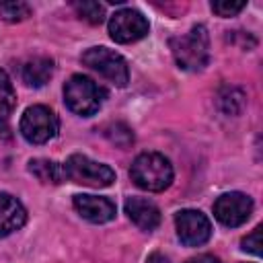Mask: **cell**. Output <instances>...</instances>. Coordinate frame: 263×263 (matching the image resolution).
<instances>
[{
  "label": "cell",
  "mask_w": 263,
  "mask_h": 263,
  "mask_svg": "<svg viewBox=\"0 0 263 263\" xmlns=\"http://www.w3.org/2000/svg\"><path fill=\"white\" fill-rule=\"evenodd\" d=\"M168 45L177 66L187 72H199L210 62V35L203 25H193L189 33L173 37Z\"/></svg>",
  "instance_id": "cell-1"
},
{
  "label": "cell",
  "mask_w": 263,
  "mask_h": 263,
  "mask_svg": "<svg viewBox=\"0 0 263 263\" xmlns=\"http://www.w3.org/2000/svg\"><path fill=\"white\" fill-rule=\"evenodd\" d=\"M132 181L144 191H164L173 183V164L166 156L158 152H144L140 154L129 168Z\"/></svg>",
  "instance_id": "cell-2"
},
{
  "label": "cell",
  "mask_w": 263,
  "mask_h": 263,
  "mask_svg": "<svg viewBox=\"0 0 263 263\" xmlns=\"http://www.w3.org/2000/svg\"><path fill=\"white\" fill-rule=\"evenodd\" d=\"M105 97H107L105 88L99 86L92 78L82 76V74H74L64 84V101L68 109L82 117L95 115L101 109Z\"/></svg>",
  "instance_id": "cell-3"
},
{
  "label": "cell",
  "mask_w": 263,
  "mask_h": 263,
  "mask_svg": "<svg viewBox=\"0 0 263 263\" xmlns=\"http://www.w3.org/2000/svg\"><path fill=\"white\" fill-rule=\"evenodd\" d=\"M66 179L86 187H109L115 181V171L109 164L97 162L84 154H72L64 162Z\"/></svg>",
  "instance_id": "cell-4"
},
{
  "label": "cell",
  "mask_w": 263,
  "mask_h": 263,
  "mask_svg": "<svg viewBox=\"0 0 263 263\" xmlns=\"http://www.w3.org/2000/svg\"><path fill=\"white\" fill-rule=\"evenodd\" d=\"M82 64L88 66L90 70L99 72L103 78L113 82L115 86H125L129 80V68L123 55L109 47H90L82 53Z\"/></svg>",
  "instance_id": "cell-5"
},
{
  "label": "cell",
  "mask_w": 263,
  "mask_h": 263,
  "mask_svg": "<svg viewBox=\"0 0 263 263\" xmlns=\"http://www.w3.org/2000/svg\"><path fill=\"white\" fill-rule=\"evenodd\" d=\"M21 134L31 144H45L51 138H55L60 129L58 115L45 107V105H33L29 107L21 117Z\"/></svg>",
  "instance_id": "cell-6"
},
{
  "label": "cell",
  "mask_w": 263,
  "mask_h": 263,
  "mask_svg": "<svg viewBox=\"0 0 263 263\" xmlns=\"http://www.w3.org/2000/svg\"><path fill=\"white\" fill-rule=\"evenodd\" d=\"M148 21L136 8H121L109 18V35L117 43H134L148 35Z\"/></svg>",
  "instance_id": "cell-7"
},
{
  "label": "cell",
  "mask_w": 263,
  "mask_h": 263,
  "mask_svg": "<svg viewBox=\"0 0 263 263\" xmlns=\"http://www.w3.org/2000/svg\"><path fill=\"white\" fill-rule=\"evenodd\" d=\"M253 214V199L240 191L222 193L214 201V216L224 226H240L245 224Z\"/></svg>",
  "instance_id": "cell-8"
},
{
  "label": "cell",
  "mask_w": 263,
  "mask_h": 263,
  "mask_svg": "<svg viewBox=\"0 0 263 263\" xmlns=\"http://www.w3.org/2000/svg\"><path fill=\"white\" fill-rule=\"evenodd\" d=\"M177 236L185 247H199L210 240L212 224L208 216L199 210H181L175 216Z\"/></svg>",
  "instance_id": "cell-9"
},
{
  "label": "cell",
  "mask_w": 263,
  "mask_h": 263,
  "mask_svg": "<svg viewBox=\"0 0 263 263\" xmlns=\"http://www.w3.org/2000/svg\"><path fill=\"white\" fill-rule=\"evenodd\" d=\"M74 210L92 224H105L115 218V203L99 195H74Z\"/></svg>",
  "instance_id": "cell-10"
},
{
  "label": "cell",
  "mask_w": 263,
  "mask_h": 263,
  "mask_svg": "<svg viewBox=\"0 0 263 263\" xmlns=\"http://www.w3.org/2000/svg\"><path fill=\"white\" fill-rule=\"evenodd\" d=\"M125 214L140 230H146V232H152L160 224V210L150 199H144V197H127Z\"/></svg>",
  "instance_id": "cell-11"
},
{
  "label": "cell",
  "mask_w": 263,
  "mask_h": 263,
  "mask_svg": "<svg viewBox=\"0 0 263 263\" xmlns=\"http://www.w3.org/2000/svg\"><path fill=\"white\" fill-rule=\"evenodd\" d=\"M27 222L25 205L10 193H0V238L23 228Z\"/></svg>",
  "instance_id": "cell-12"
},
{
  "label": "cell",
  "mask_w": 263,
  "mask_h": 263,
  "mask_svg": "<svg viewBox=\"0 0 263 263\" xmlns=\"http://www.w3.org/2000/svg\"><path fill=\"white\" fill-rule=\"evenodd\" d=\"M51 74H53V60L45 55H37L23 66V82L33 88H39L45 82H49Z\"/></svg>",
  "instance_id": "cell-13"
},
{
  "label": "cell",
  "mask_w": 263,
  "mask_h": 263,
  "mask_svg": "<svg viewBox=\"0 0 263 263\" xmlns=\"http://www.w3.org/2000/svg\"><path fill=\"white\" fill-rule=\"evenodd\" d=\"M29 173L33 177H37L41 183H62L66 181V171L64 164L55 162V160H47V158H33L29 160Z\"/></svg>",
  "instance_id": "cell-14"
},
{
  "label": "cell",
  "mask_w": 263,
  "mask_h": 263,
  "mask_svg": "<svg viewBox=\"0 0 263 263\" xmlns=\"http://www.w3.org/2000/svg\"><path fill=\"white\" fill-rule=\"evenodd\" d=\"M218 105L226 115H238L245 107V92L236 86H224L218 95Z\"/></svg>",
  "instance_id": "cell-15"
},
{
  "label": "cell",
  "mask_w": 263,
  "mask_h": 263,
  "mask_svg": "<svg viewBox=\"0 0 263 263\" xmlns=\"http://www.w3.org/2000/svg\"><path fill=\"white\" fill-rule=\"evenodd\" d=\"M16 107V92L14 86L4 70H0V121H6Z\"/></svg>",
  "instance_id": "cell-16"
},
{
  "label": "cell",
  "mask_w": 263,
  "mask_h": 263,
  "mask_svg": "<svg viewBox=\"0 0 263 263\" xmlns=\"http://www.w3.org/2000/svg\"><path fill=\"white\" fill-rule=\"evenodd\" d=\"M72 8L76 10V14H78L80 18H84V21L90 23V25H99V23H103V18H105V8H103L99 2H95V0L72 2Z\"/></svg>",
  "instance_id": "cell-17"
},
{
  "label": "cell",
  "mask_w": 263,
  "mask_h": 263,
  "mask_svg": "<svg viewBox=\"0 0 263 263\" xmlns=\"http://www.w3.org/2000/svg\"><path fill=\"white\" fill-rule=\"evenodd\" d=\"M105 136L119 148H127L129 144H134V132L125 125V123H111L105 127Z\"/></svg>",
  "instance_id": "cell-18"
},
{
  "label": "cell",
  "mask_w": 263,
  "mask_h": 263,
  "mask_svg": "<svg viewBox=\"0 0 263 263\" xmlns=\"http://www.w3.org/2000/svg\"><path fill=\"white\" fill-rule=\"evenodd\" d=\"M31 14V6L27 2H0V16L8 23L25 21Z\"/></svg>",
  "instance_id": "cell-19"
},
{
  "label": "cell",
  "mask_w": 263,
  "mask_h": 263,
  "mask_svg": "<svg viewBox=\"0 0 263 263\" xmlns=\"http://www.w3.org/2000/svg\"><path fill=\"white\" fill-rule=\"evenodd\" d=\"M245 6H247V2H232V0H216V2H212V10L218 16H234Z\"/></svg>",
  "instance_id": "cell-20"
},
{
  "label": "cell",
  "mask_w": 263,
  "mask_h": 263,
  "mask_svg": "<svg viewBox=\"0 0 263 263\" xmlns=\"http://www.w3.org/2000/svg\"><path fill=\"white\" fill-rule=\"evenodd\" d=\"M242 251H247V253H253V255H261V226H257L251 234H247L245 238H242Z\"/></svg>",
  "instance_id": "cell-21"
},
{
  "label": "cell",
  "mask_w": 263,
  "mask_h": 263,
  "mask_svg": "<svg viewBox=\"0 0 263 263\" xmlns=\"http://www.w3.org/2000/svg\"><path fill=\"white\" fill-rule=\"evenodd\" d=\"M185 263H220V259L214 257V255H197V257H193Z\"/></svg>",
  "instance_id": "cell-22"
},
{
  "label": "cell",
  "mask_w": 263,
  "mask_h": 263,
  "mask_svg": "<svg viewBox=\"0 0 263 263\" xmlns=\"http://www.w3.org/2000/svg\"><path fill=\"white\" fill-rule=\"evenodd\" d=\"M146 263H171V259H168L166 255H162V253H152V255L146 259Z\"/></svg>",
  "instance_id": "cell-23"
}]
</instances>
